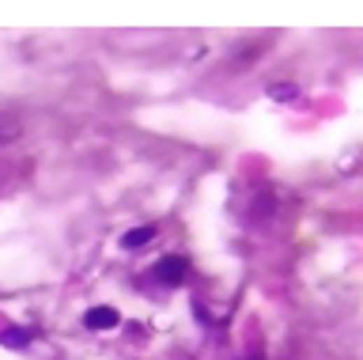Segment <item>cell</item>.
I'll list each match as a JSON object with an SVG mask.
<instances>
[{
	"mask_svg": "<svg viewBox=\"0 0 363 360\" xmlns=\"http://www.w3.org/2000/svg\"><path fill=\"white\" fill-rule=\"evenodd\" d=\"M299 91H295V84H276L273 88V99H280V103H287V99H295Z\"/></svg>",
	"mask_w": 363,
	"mask_h": 360,
	"instance_id": "cell-6",
	"label": "cell"
},
{
	"mask_svg": "<svg viewBox=\"0 0 363 360\" xmlns=\"http://www.w3.org/2000/svg\"><path fill=\"white\" fill-rule=\"evenodd\" d=\"M20 133H23L20 118H12V114H0V144H4V141H15Z\"/></svg>",
	"mask_w": 363,
	"mask_h": 360,
	"instance_id": "cell-5",
	"label": "cell"
},
{
	"mask_svg": "<svg viewBox=\"0 0 363 360\" xmlns=\"http://www.w3.org/2000/svg\"><path fill=\"white\" fill-rule=\"evenodd\" d=\"M155 281L159 284H166V289H178V284L190 277V258H182V254H166V258H159L155 262Z\"/></svg>",
	"mask_w": 363,
	"mask_h": 360,
	"instance_id": "cell-1",
	"label": "cell"
},
{
	"mask_svg": "<svg viewBox=\"0 0 363 360\" xmlns=\"http://www.w3.org/2000/svg\"><path fill=\"white\" fill-rule=\"evenodd\" d=\"M152 239H155V228L152 224H148V228H133V232L121 239V247H125V251H141L144 243H152Z\"/></svg>",
	"mask_w": 363,
	"mask_h": 360,
	"instance_id": "cell-4",
	"label": "cell"
},
{
	"mask_svg": "<svg viewBox=\"0 0 363 360\" xmlns=\"http://www.w3.org/2000/svg\"><path fill=\"white\" fill-rule=\"evenodd\" d=\"M31 330H23V326H8V330H0V345H8V349H27L31 345Z\"/></svg>",
	"mask_w": 363,
	"mask_h": 360,
	"instance_id": "cell-3",
	"label": "cell"
},
{
	"mask_svg": "<svg viewBox=\"0 0 363 360\" xmlns=\"http://www.w3.org/2000/svg\"><path fill=\"white\" fill-rule=\"evenodd\" d=\"M118 322H121V315L114 307H91L87 315H83V326L87 330H114Z\"/></svg>",
	"mask_w": 363,
	"mask_h": 360,
	"instance_id": "cell-2",
	"label": "cell"
}]
</instances>
